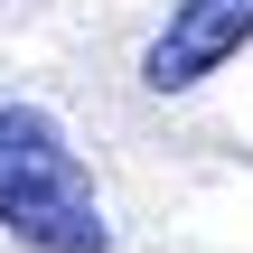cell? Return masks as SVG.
<instances>
[{
  "label": "cell",
  "mask_w": 253,
  "mask_h": 253,
  "mask_svg": "<svg viewBox=\"0 0 253 253\" xmlns=\"http://www.w3.org/2000/svg\"><path fill=\"white\" fill-rule=\"evenodd\" d=\"M244 38H253V0H178L169 28L141 47V84L150 94H188L225 56H244Z\"/></svg>",
  "instance_id": "2"
},
{
  "label": "cell",
  "mask_w": 253,
  "mask_h": 253,
  "mask_svg": "<svg viewBox=\"0 0 253 253\" xmlns=\"http://www.w3.org/2000/svg\"><path fill=\"white\" fill-rule=\"evenodd\" d=\"M0 235H19L28 253H113L94 169L47 103H0Z\"/></svg>",
  "instance_id": "1"
}]
</instances>
